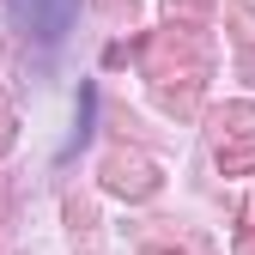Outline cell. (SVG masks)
Segmentation results:
<instances>
[{"mask_svg": "<svg viewBox=\"0 0 255 255\" xmlns=\"http://www.w3.org/2000/svg\"><path fill=\"white\" fill-rule=\"evenodd\" d=\"M12 18L30 30L37 43H61L73 30V12H79V0H6Z\"/></svg>", "mask_w": 255, "mask_h": 255, "instance_id": "cell-1", "label": "cell"}]
</instances>
